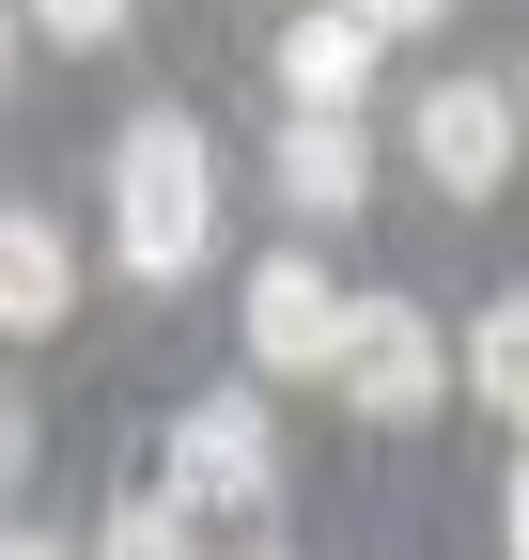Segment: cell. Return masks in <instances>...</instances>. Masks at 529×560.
<instances>
[{
	"label": "cell",
	"instance_id": "obj_13",
	"mask_svg": "<svg viewBox=\"0 0 529 560\" xmlns=\"http://www.w3.org/2000/svg\"><path fill=\"white\" fill-rule=\"evenodd\" d=\"M514 109H529V79H514Z\"/></svg>",
	"mask_w": 529,
	"mask_h": 560
},
{
	"label": "cell",
	"instance_id": "obj_10",
	"mask_svg": "<svg viewBox=\"0 0 529 560\" xmlns=\"http://www.w3.org/2000/svg\"><path fill=\"white\" fill-rule=\"evenodd\" d=\"M94 560H203V545H187V499H141V482H125L109 529H94Z\"/></svg>",
	"mask_w": 529,
	"mask_h": 560
},
{
	"label": "cell",
	"instance_id": "obj_3",
	"mask_svg": "<svg viewBox=\"0 0 529 560\" xmlns=\"http://www.w3.org/2000/svg\"><path fill=\"white\" fill-rule=\"evenodd\" d=\"M234 327H249V359H264V374H343L358 296H343L311 249H264V265H249V296H234Z\"/></svg>",
	"mask_w": 529,
	"mask_h": 560
},
{
	"label": "cell",
	"instance_id": "obj_5",
	"mask_svg": "<svg viewBox=\"0 0 529 560\" xmlns=\"http://www.w3.org/2000/svg\"><path fill=\"white\" fill-rule=\"evenodd\" d=\"M514 79H421V109H405V156L451 187V202H483L498 172H514Z\"/></svg>",
	"mask_w": 529,
	"mask_h": 560
},
{
	"label": "cell",
	"instance_id": "obj_9",
	"mask_svg": "<svg viewBox=\"0 0 529 560\" xmlns=\"http://www.w3.org/2000/svg\"><path fill=\"white\" fill-rule=\"evenodd\" d=\"M451 359H468V389H483L498 420H529V296H483V312H468V342H451Z\"/></svg>",
	"mask_w": 529,
	"mask_h": 560
},
{
	"label": "cell",
	"instance_id": "obj_12",
	"mask_svg": "<svg viewBox=\"0 0 529 560\" xmlns=\"http://www.w3.org/2000/svg\"><path fill=\"white\" fill-rule=\"evenodd\" d=\"M0 560H79V545H62V529H16V545H0Z\"/></svg>",
	"mask_w": 529,
	"mask_h": 560
},
{
	"label": "cell",
	"instance_id": "obj_11",
	"mask_svg": "<svg viewBox=\"0 0 529 560\" xmlns=\"http://www.w3.org/2000/svg\"><path fill=\"white\" fill-rule=\"evenodd\" d=\"M498 560H529V436H514V467H498Z\"/></svg>",
	"mask_w": 529,
	"mask_h": 560
},
{
	"label": "cell",
	"instance_id": "obj_6",
	"mask_svg": "<svg viewBox=\"0 0 529 560\" xmlns=\"http://www.w3.org/2000/svg\"><path fill=\"white\" fill-rule=\"evenodd\" d=\"M374 47H389V16H374V0H343V16H296L281 47H264V79H281L296 109H358V79H374Z\"/></svg>",
	"mask_w": 529,
	"mask_h": 560
},
{
	"label": "cell",
	"instance_id": "obj_1",
	"mask_svg": "<svg viewBox=\"0 0 529 560\" xmlns=\"http://www.w3.org/2000/svg\"><path fill=\"white\" fill-rule=\"evenodd\" d=\"M219 249V140L187 109H125L109 125V265L125 280H187Z\"/></svg>",
	"mask_w": 529,
	"mask_h": 560
},
{
	"label": "cell",
	"instance_id": "obj_8",
	"mask_svg": "<svg viewBox=\"0 0 529 560\" xmlns=\"http://www.w3.org/2000/svg\"><path fill=\"white\" fill-rule=\"evenodd\" d=\"M62 312H79V234H62L47 202H16V219H0V327L47 342Z\"/></svg>",
	"mask_w": 529,
	"mask_h": 560
},
{
	"label": "cell",
	"instance_id": "obj_2",
	"mask_svg": "<svg viewBox=\"0 0 529 560\" xmlns=\"http://www.w3.org/2000/svg\"><path fill=\"white\" fill-rule=\"evenodd\" d=\"M156 499H187V514H264V499H281V420H264V389L172 405V467H156Z\"/></svg>",
	"mask_w": 529,
	"mask_h": 560
},
{
	"label": "cell",
	"instance_id": "obj_4",
	"mask_svg": "<svg viewBox=\"0 0 529 560\" xmlns=\"http://www.w3.org/2000/svg\"><path fill=\"white\" fill-rule=\"evenodd\" d=\"M436 389H468V359L436 342L421 296H358V342H343V405L358 420H421Z\"/></svg>",
	"mask_w": 529,
	"mask_h": 560
},
{
	"label": "cell",
	"instance_id": "obj_7",
	"mask_svg": "<svg viewBox=\"0 0 529 560\" xmlns=\"http://www.w3.org/2000/svg\"><path fill=\"white\" fill-rule=\"evenodd\" d=\"M264 172H281L296 219H343V202L374 187V140H358V109H296L281 140H264Z\"/></svg>",
	"mask_w": 529,
	"mask_h": 560
}]
</instances>
